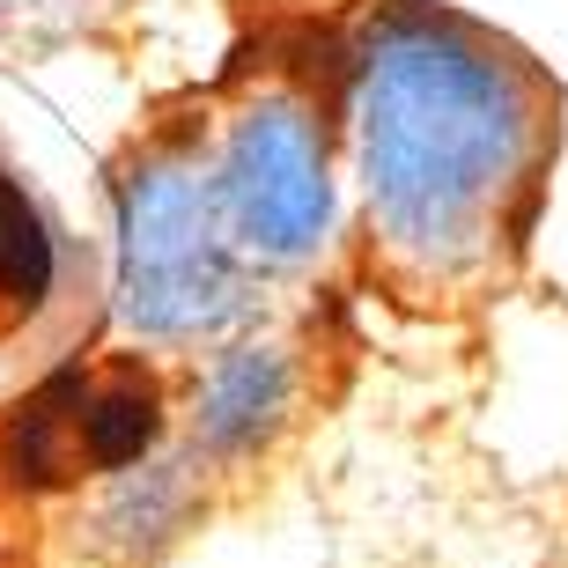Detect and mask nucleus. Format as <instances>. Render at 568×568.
I'll use <instances>...</instances> for the list:
<instances>
[{"label": "nucleus", "instance_id": "f03ea898", "mask_svg": "<svg viewBox=\"0 0 568 568\" xmlns=\"http://www.w3.org/2000/svg\"><path fill=\"white\" fill-rule=\"evenodd\" d=\"M244 311V252L207 163L155 148L119 185V317L141 339H207Z\"/></svg>", "mask_w": 568, "mask_h": 568}, {"label": "nucleus", "instance_id": "7ed1b4c3", "mask_svg": "<svg viewBox=\"0 0 568 568\" xmlns=\"http://www.w3.org/2000/svg\"><path fill=\"white\" fill-rule=\"evenodd\" d=\"M163 428H170L163 377L141 355L97 362V369H52L8 414L0 465L22 495H52V487L111 480V473L155 458Z\"/></svg>", "mask_w": 568, "mask_h": 568}, {"label": "nucleus", "instance_id": "0eeeda50", "mask_svg": "<svg viewBox=\"0 0 568 568\" xmlns=\"http://www.w3.org/2000/svg\"><path fill=\"white\" fill-rule=\"evenodd\" d=\"M192 465L200 458H141L126 473H111L97 495V539L126 561H148L155 547H170L192 517V487H200Z\"/></svg>", "mask_w": 568, "mask_h": 568}, {"label": "nucleus", "instance_id": "423d86ee", "mask_svg": "<svg viewBox=\"0 0 568 568\" xmlns=\"http://www.w3.org/2000/svg\"><path fill=\"white\" fill-rule=\"evenodd\" d=\"M288 362L281 347H230L207 362L192 392V458H252L288 414Z\"/></svg>", "mask_w": 568, "mask_h": 568}, {"label": "nucleus", "instance_id": "20e7f679", "mask_svg": "<svg viewBox=\"0 0 568 568\" xmlns=\"http://www.w3.org/2000/svg\"><path fill=\"white\" fill-rule=\"evenodd\" d=\"M214 207L230 222L236 252L295 266L333 236V170H325V126L303 97L266 89L230 119L207 163Z\"/></svg>", "mask_w": 568, "mask_h": 568}, {"label": "nucleus", "instance_id": "f257e3e1", "mask_svg": "<svg viewBox=\"0 0 568 568\" xmlns=\"http://www.w3.org/2000/svg\"><path fill=\"white\" fill-rule=\"evenodd\" d=\"M554 148L547 74L443 8H384L362 38L355 163L392 281L450 295L525 236Z\"/></svg>", "mask_w": 568, "mask_h": 568}, {"label": "nucleus", "instance_id": "39448f33", "mask_svg": "<svg viewBox=\"0 0 568 568\" xmlns=\"http://www.w3.org/2000/svg\"><path fill=\"white\" fill-rule=\"evenodd\" d=\"M89 325V258L0 141V399L52 377Z\"/></svg>", "mask_w": 568, "mask_h": 568}]
</instances>
